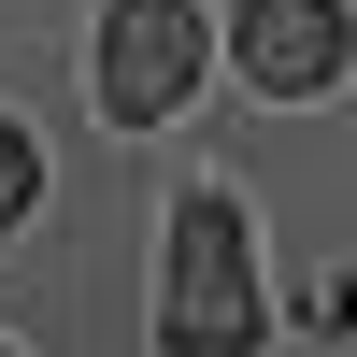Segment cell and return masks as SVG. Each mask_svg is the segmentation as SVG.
<instances>
[{
  "mask_svg": "<svg viewBox=\"0 0 357 357\" xmlns=\"http://www.w3.org/2000/svg\"><path fill=\"white\" fill-rule=\"evenodd\" d=\"M158 343H172V357H243V343H257V229H243L229 186H186V200H172Z\"/></svg>",
  "mask_w": 357,
  "mask_h": 357,
  "instance_id": "cell-1",
  "label": "cell"
},
{
  "mask_svg": "<svg viewBox=\"0 0 357 357\" xmlns=\"http://www.w3.org/2000/svg\"><path fill=\"white\" fill-rule=\"evenodd\" d=\"M229 57H243V86H272V100H314V86H343L357 15L343 0H243V15H229Z\"/></svg>",
  "mask_w": 357,
  "mask_h": 357,
  "instance_id": "cell-3",
  "label": "cell"
},
{
  "mask_svg": "<svg viewBox=\"0 0 357 357\" xmlns=\"http://www.w3.org/2000/svg\"><path fill=\"white\" fill-rule=\"evenodd\" d=\"M186 86H200V15L186 0H114L100 15V114L158 129V114H186Z\"/></svg>",
  "mask_w": 357,
  "mask_h": 357,
  "instance_id": "cell-2",
  "label": "cell"
},
{
  "mask_svg": "<svg viewBox=\"0 0 357 357\" xmlns=\"http://www.w3.org/2000/svg\"><path fill=\"white\" fill-rule=\"evenodd\" d=\"M0 357H15V343H0Z\"/></svg>",
  "mask_w": 357,
  "mask_h": 357,
  "instance_id": "cell-5",
  "label": "cell"
},
{
  "mask_svg": "<svg viewBox=\"0 0 357 357\" xmlns=\"http://www.w3.org/2000/svg\"><path fill=\"white\" fill-rule=\"evenodd\" d=\"M29 200H43V143H29V129H15V114H0V229H15V215H29Z\"/></svg>",
  "mask_w": 357,
  "mask_h": 357,
  "instance_id": "cell-4",
  "label": "cell"
}]
</instances>
